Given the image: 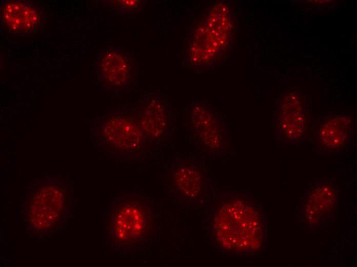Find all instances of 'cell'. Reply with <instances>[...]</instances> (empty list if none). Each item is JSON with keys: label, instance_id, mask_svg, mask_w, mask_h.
<instances>
[{"label": "cell", "instance_id": "6da1fadb", "mask_svg": "<svg viewBox=\"0 0 357 267\" xmlns=\"http://www.w3.org/2000/svg\"><path fill=\"white\" fill-rule=\"evenodd\" d=\"M213 224L215 240L226 250L244 252L255 249L262 241L259 215L243 201L224 202Z\"/></svg>", "mask_w": 357, "mask_h": 267}, {"label": "cell", "instance_id": "7a4b0ae2", "mask_svg": "<svg viewBox=\"0 0 357 267\" xmlns=\"http://www.w3.org/2000/svg\"><path fill=\"white\" fill-rule=\"evenodd\" d=\"M230 27L227 7L219 4L213 8L206 24L197 28L189 48L191 60L198 63L210 61L227 43Z\"/></svg>", "mask_w": 357, "mask_h": 267}, {"label": "cell", "instance_id": "3957f363", "mask_svg": "<svg viewBox=\"0 0 357 267\" xmlns=\"http://www.w3.org/2000/svg\"><path fill=\"white\" fill-rule=\"evenodd\" d=\"M151 219L150 212L144 203H121L111 216L110 233L118 244L131 246L147 236Z\"/></svg>", "mask_w": 357, "mask_h": 267}, {"label": "cell", "instance_id": "277c9868", "mask_svg": "<svg viewBox=\"0 0 357 267\" xmlns=\"http://www.w3.org/2000/svg\"><path fill=\"white\" fill-rule=\"evenodd\" d=\"M63 196L53 185L45 186L33 195L29 216L34 228L43 230L58 220L63 206Z\"/></svg>", "mask_w": 357, "mask_h": 267}, {"label": "cell", "instance_id": "5b68a950", "mask_svg": "<svg viewBox=\"0 0 357 267\" xmlns=\"http://www.w3.org/2000/svg\"><path fill=\"white\" fill-rule=\"evenodd\" d=\"M143 132L133 119L123 116H110L103 127L104 136L116 149L131 151L141 145Z\"/></svg>", "mask_w": 357, "mask_h": 267}, {"label": "cell", "instance_id": "8992f818", "mask_svg": "<svg viewBox=\"0 0 357 267\" xmlns=\"http://www.w3.org/2000/svg\"><path fill=\"white\" fill-rule=\"evenodd\" d=\"M4 22L14 32H31L38 26L39 14L31 5L22 1H10L5 3L3 8Z\"/></svg>", "mask_w": 357, "mask_h": 267}, {"label": "cell", "instance_id": "52a82bcc", "mask_svg": "<svg viewBox=\"0 0 357 267\" xmlns=\"http://www.w3.org/2000/svg\"><path fill=\"white\" fill-rule=\"evenodd\" d=\"M189 123L192 134L204 142L205 147L215 149L220 146V128L209 110L196 106L192 111Z\"/></svg>", "mask_w": 357, "mask_h": 267}, {"label": "cell", "instance_id": "ba28073f", "mask_svg": "<svg viewBox=\"0 0 357 267\" xmlns=\"http://www.w3.org/2000/svg\"><path fill=\"white\" fill-rule=\"evenodd\" d=\"M130 56L125 51L112 50L106 53L100 63L105 79L114 86H122L131 80Z\"/></svg>", "mask_w": 357, "mask_h": 267}, {"label": "cell", "instance_id": "9c48e42d", "mask_svg": "<svg viewBox=\"0 0 357 267\" xmlns=\"http://www.w3.org/2000/svg\"><path fill=\"white\" fill-rule=\"evenodd\" d=\"M352 128V121L349 118L334 117L326 119L319 128L322 145L331 149L342 147L348 141Z\"/></svg>", "mask_w": 357, "mask_h": 267}, {"label": "cell", "instance_id": "30bf717a", "mask_svg": "<svg viewBox=\"0 0 357 267\" xmlns=\"http://www.w3.org/2000/svg\"><path fill=\"white\" fill-rule=\"evenodd\" d=\"M283 106L278 120L279 130L286 139L296 141L303 137L306 128L303 111L295 99H288Z\"/></svg>", "mask_w": 357, "mask_h": 267}, {"label": "cell", "instance_id": "8fae6325", "mask_svg": "<svg viewBox=\"0 0 357 267\" xmlns=\"http://www.w3.org/2000/svg\"><path fill=\"white\" fill-rule=\"evenodd\" d=\"M140 126L143 133L148 138H162L169 126V121L164 105L156 101L150 102L142 113Z\"/></svg>", "mask_w": 357, "mask_h": 267}, {"label": "cell", "instance_id": "7c38bea8", "mask_svg": "<svg viewBox=\"0 0 357 267\" xmlns=\"http://www.w3.org/2000/svg\"><path fill=\"white\" fill-rule=\"evenodd\" d=\"M172 181L175 188L186 197L195 198L202 192V174L190 165L175 166L172 171Z\"/></svg>", "mask_w": 357, "mask_h": 267}, {"label": "cell", "instance_id": "4fadbf2b", "mask_svg": "<svg viewBox=\"0 0 357 267\" xmlns=\"http://www.w3.org/2000/svg\"><path fill=\"white\" fill-rule=\"evenodd\" d=\"M116 2L117 4L120 7L126 9H131L137 7L141 1L136 0H125L117 1Z\"/></svg>", "mask_w": 357, "mask_h": 267}]
</instances>
